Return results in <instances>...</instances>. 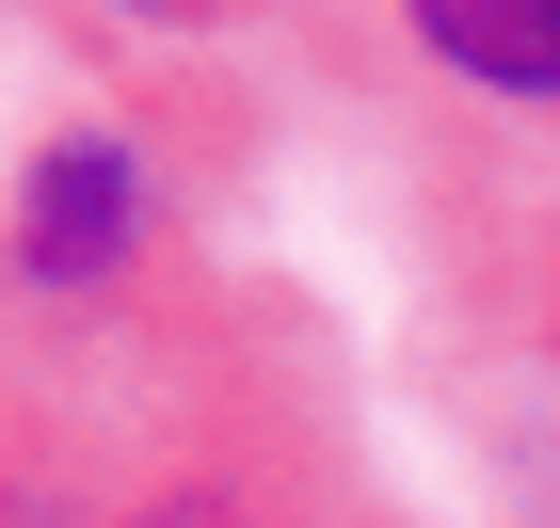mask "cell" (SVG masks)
I'll return each mask as SVG.
<instances>
[{
	"mask_svg": "<svg viewBox=\"0 0 560 528\" xmlns=\"http://www.w3.org/2000/svg\"><path fill=\"white\" fill-rule=\"evenodd\" d=\"M144 240V161L113 129H65L33 144V176H16V224H0V257H16V289H113Z\"/></svg>",
	"mask_w": 560,
	"mask_h": 528,
	"instance_id": "1",
	"label": "cell"
},
{
	"mask_svg": "<svg viewBox=\"0 0 560 528\" xmlns=\"http://www.w3.org/2000/svg\"><path fill=\"white\" fill-rule=\"evenodd\" d=\"M400 33L448 81L513 96V113H560V0H400Z\"/></svg>",
	"mask_w": 560,
	"mask_h": 528,
	"instance_id": "2",
	"label": "cell"
}]
</instances>
